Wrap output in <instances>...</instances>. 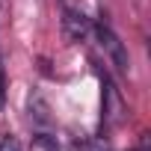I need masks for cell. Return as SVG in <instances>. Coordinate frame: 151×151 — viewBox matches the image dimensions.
<instances>
[{
	"label": "cell",
	"instance_id": "obj_1",
	"mask_svg": "<svg viewBox=\"0 0 151 151\" xmlns=\"http://www.w3.org/2000/svg\"><path fill=\"white\" fill-rule=\"evenodd\" d=\"M92 36L98 39V45L104 47V53L110 56V62L119 68V71H127V65H130V59H127V50H124V45H122V39L107 27V24H98L95 30H92Z\"/></svg>",
	"mask_w": 151,
	"mask_h": 151
},
{
	"label": "cell",
	"instance_id": "obj_2",
	"mask_svg": "<svg viewBox=\"0 0 151 151\" xmlns=\"http://www.w3.org/2000/svg\"><path fill=\"white\" fill-rule=\"evenodd\" d=\"M62 27H65V36L71 42H86V39H92V30H95V24L83 12H74V9H65Z\"/></svg>",
	"mask_w": 151,
	"mask_h": 151
},
{
	"label": "cell",
	"instance_id": "obj_4",
	"mask_svg": "<svg viewBox=\"0 0 151 151\" xmlns=\"http://www.w3.org/2000/svg\"><path fill=\"white\" fill-rule=\"evenodd\" d=\"M0 151H21V145H18V139L12 133H3L0 136Z\"/></svg>",
	"mask_w": 151,
	"mask_h": 151
},
{
	"label": "cell",
	"instance_id": "obj_3",
	"mask_svg": "<svg viewBox=\"0 0 151 151\" xmlns=\"http://www.w3.org/2000/svg\"><path fill=\"white\" fill-rule=\"evenodd\" d=\"M30 151H59V145H56V139H53V136H47V133H39V136L33 139Z\"/></svg>",
	"mask_w": 151,
	"mask_h": 151
},
{
	"label": "cell",
	"instance_id": "obj_5",
	"mask_svg": "<svg viewBox=\"0 0 151 151\" xmlns=\"http://www.w3.org/2000/svg\"><path fill=\"white\" fill-rule=\"evenodd\" d=\"M6 101V74H3V59H0V110H3Z\"/></svg>",
	"mask_w": 151,
	"mask_h": 151
}]
</instances>
